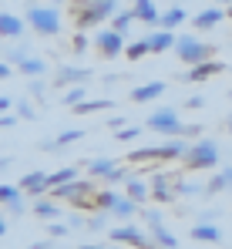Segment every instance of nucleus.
<instances>
[{
  "mask_svg": "<svg viewBox=\"0 0 232 249\" xmlns=\"http://www.w3.org/2000/svg\"><path fill=\"white\" fill-rule=\"evenodd\" d=\"M94 182L91 178H74V182H68V185H57V189H51V196L54 199H61V202H68V206L74 209H94Z\"/></svg>",
  "mask_w": 232,
  "mask_h": 249,
  "instance_id": "f257e3e1",
  "label": "nucleus"
},
{
  "mask_svg": "<svg viewBox=\"0 0 232 249\" xmlns=\"http://www.w3.org/2000/svg\"><path fill=\"white\" fill-rule=\"evenodd\" d=\"M118 14V0H81L74 7V20L81 31H88V27H98L101 20H108V17H115Z\"/></svg>",
  "mask_w": 232,
  "mask_h": 249,
  "instance_id": "f03ea898",
  "label": "nucleus"
},
{
  "mask_svg": "<svg viewBox=\"0 0 232 249\" xmlns=\"http://www.w3.org/2000/svg\"><path fill=\"white\" fill-rule=\"evenodd\" d=\"M24 17H27V27H31L37 37H54V34L61 31V10H57V7L31 3Z\"/></svg>",
  "mask_w": 232,
  "mask_h": 249,
  "instance_id": "7ed1b4c3",
  "label": "nucleus"
},
{
  "mask_svg": "<svg viewBox=\"0 0 232 249\" xmlns=\"http://www.w3.org/2000/svg\"><path fill=\"white\" fill-rule=\"evenodd\" d=\"M182 162H185V168H192V172L215 168L219 165V145L212 138H195L192 145H189V152L182 155Z\"/></svg>",
  "mask_w": 232,
  "mask_h": 249,
  "instance_id": "20e7f679",
  "label": "nucleus"
},
{
  "mask_svg": "<svg viewBox=\"0 0 232 249\" xmlns=\"http://www.w3.org/2000/svg\"><path fill=\"white\" fill-rule=\"evenodd\" d=\"M175 54H178V61L182 64H202V61H212V44L198 41V34H182L178 41H175Z\"/></svg>",
  "mask_w": 232,
  "mask_h": 249,
  "instance_id": "39448f33",
  "label": "nucleus"
},
{
  "mask_svg": "<svg viewBox=\"0 0 232 249\" xmlns=\"http://www.w3.org/2000/svg\"><path fill=\"white\" fill-rule=\"evenodd\" d=\"M145 128H152L158 135H165V138H182V118H178V111L175 108H155L152 115H148V122Z\"/></svg>",
  "mask_w": 232,
  "mask_h": 249,
  "instance_id": "423d86ee",
  "label": "nucleus"
},
{
  "mask_svg": "<svg viewBox=\"0 0 232 249\" xmlns=\"http://www.w3.org/2000/svg\"><path fill=\"white\" fill-rule=\"evenodd\" d=\"M108 236H111V243H125V246H135V249H161L152 239V232L135 229V226H115Z\"/></svg>",
  "mask_w": 232,
  "mask_h": 249,
  "instance_id": "0eeeda50",
  "label": "nucleus"
},
{
  "mask_svg": "<svg viewBox=\"0 0 232 249\" xmlns=\"http://www.w3.org/2000/svg\"><path fill=\"white\" fill-rule=\"evenodd\" d=\"M94 78V71L91 68H77V64H64L57 74H54V84L57 88H74V84H88Z\"/></svg>",
  "mask_w": 232,
  "mask_h": 249,
  "instance_id": "6e6552de",
  "label": "nucleus"
},
{
  "mask_svg": "<svg viewBox=\"0 0 232 249\" xmlns=\"http://www.w3.org/2000/svg\"><path fill=\"white\" fill-rule=\"evenodd\" d=\"M94 44H98V51L105 54V57H118V54H125V34H118V31H98V37H94Z\"/></svg>",
  "mask_w": 232,
  "mask_h": 249,
  "instance_id": "1a4fd4ad",
  "label": "nucleus"
},
{
  "mask_svg": "<svg viewBox=\"0 0 232 249\" xmlns=\"http://www.w3.org/2000/svg\"><path fill=\"white\" fill-rule=\"evenodd\" d=\"M0 202H7L10 215H24L27 212V202H24V189L20 185H0Z\"/></svg>",
  "mask_w": 232,
  "mask_h": 249,
  "instance_id": "9d476101",
  "label": "nucleus"
},
{
  "mask_svg": "<svg viewBox=\"0 0 232 249\" xmlns=\"http://www.w3.org/2000/svg\"><path fill=\"white\" fill-rule=\"evenodd\" d=\"M226 20V10L215 3V7H209V10H198V17H192V27L195 31H212V27H219Z\"/></svg>",
  "mask_w": 232,
  "mask_h": 249,
  "instance_id": "9b49d317",
  "label": "nucleus"
},
{
  "mask_svg": "<svg viewBox=\"0 0 232 249\" xmlns=\"http://www.w3.org/2000/svg\"><path fill=\"white\" fill-rule=\"evenodd\" d=\"M152 199L155 202H172L175 199V185H172V178L165 175V172H158V175H152Z\"/></svg>",
  "mask_w": 232,
  "mask_h": 249,
  "instance_id": "f8f14e48",
  "label": "nucleus"
},
{
  "mask_svg": "<svg viewBox=\"0 0 232 249\" xmlns=\"http://www.w3.org/2000/svg\"><path fill=\"white\" fill-rule=\"evenodd\" d=\"M24 31H27L24 17H14L10 10H0V37H24Z\"/></svg>",
  "mask_w": 232,
  "mask_h": 249,
  "instance_id": "ddd939ff",
  "label": "nucleus"
},
{
  "mask_svg": "<svg viewBox=\"0 0 232 249\" xmlns=\"http://www.w3.org/2000/svg\"><path fill=\"white\" fill-rule=\"evenodd\" d=\"M20 189H24L27 196L40 199L44 192H51V182H47V175H44V172H27V175L20 178Z\"/></svg>",
  "mask_w": 232,
  "mask_h": 249,
  "instance_id": "4468645a",
  "label": "nucleus"
},
{
  "mask_svg": "<svg viewBox=\"0 0 232 249\" xmlns=\"http://www.w3.org/2000/svg\"><path fill=\"white\" fill-rule=\"evenodd\" d=\"M165 94V81H148V84H138V88H131V101L135 105H145V101H155V98H161Z\"/></svg>",
  "mask_w": 232,
  "mask_h": 249,
  "instance_id": "2eb2a0df",
  "label": "nucleus"
},
{
  "mask_svg": "<svg viewBox=\"0 0 232 249\" xmlns=\"http://www.w3.org/2000/svg\"><path fill=\"white\" fill-rule=\"evenodd\" d=\"M219 71H226V68H222V64L212 57V61H202V64H195L192 71H185V74H182V81H209V78H215Z\"/></svg>",
  "mask_w": 232,
  "mask_h": 249,
  "instance_id": "dca6fc26",
  "label": "nucleus"
},
{
  "mask_svg": "<svg viewBox=\"0 0 232 249\" xmlns=\"http://www.w3.org/2000/svg\"><path fill=\"white\" fill-rule=\"evenodd\" d=\"M125 196H128V199H135L138 206H145V202L152 199V185H148V182H142L138 175H131V178L125 182Z\"/></svg>",
  "mask_w": 232,
  "mask_h": 249,
  "instance_id": "f3484780",
  "label": "nucleus"
},
{
  "mask_svg": "<svg viewBox=\"0 0 232 249\" xmlns=\"http://www.w3.org/2000/svg\"><path fill=\"white\" fill-rule=\"evenodd\" d=\"M34 215L37 219H44V222H57L61 215H64V209L57 206V199H34Z\"/></svg>",
  "mask_w": 232,
  "mask_h": 249,
  "instance_id": "a211bd4d",
  "label": "nucleus"
},
{
  "mask_svg": "<svg viewBox=\"0 0 232 249\" xmlns=\"http://www.w3.org/2000/svg\"><path fill=\"white\" fill-rule=\"evenodd\" d=\"M111 108H115V98H91V101L84 98L71 111H74V115H94V111H111Z\"/></svg>",
  "mask_w": 232,
  "mask_h": 249,
  "instance_id": "6ab92c4d",
  "label": "nucleus"
},
{
  "mask_svg": "<svg viewBox=\"0 0 232 249\" xmlns=\"http://www.w3.org/2000/svg\"><path fill=\"white\" fill-rule=\"evenodd\" d=\"M175 31H155L148 34V44H152V54H165V51H172L175 47Z\"/></svg>",
  "mask_w": 232,
  "mask_h": 249,
  "instance_id": "aec40b11",
  "label": "nucleus"
},
{
  "mask_svg": "<svg viewBox=\"0 0 232 249\" xmlns=\"http://www.w3.org/2000/svg\"><path fill=\"white\" fill-rule=\"evenodd\" d=\"M135 20H142V24H158L161 20L155 0H135Z\"/></svg>",
  "mask_w": 232,
  "mask_h": 249,
  "instance_id": "412c9836",
  "label": "nucleus"
},
{
  "mask_svg": "<svg viewBox=\"0 0 232 249\" xmlns=\"http://www.w3.org/2000/svg\"><path fill=\"white\" fill-rule=\"evenodd\" d=\"M192 239L195 243H222V229L212 226V222H198L192 229Z\"/></svg>",
  "mask_w": 232,
  "mask_h": 249,
  "instance_id": "4be33fe9",
  "label": "nucleus"
},
{
  "mask_svg": "<svg viewBox=\"0 0 232 249\" xmlns=\"http://www.w3.org/2000/svg\"><path fill=\"white\" fill-rule=\"evenodd\" d=\"M17 71H20V74H27V78H44V71H47V61L31 54L27 61H20V64H17Z\"/></svg>",
  "mask_w": 232,
  "mask_h": 249,
  "instance_id": "5701e85b",
  "label": "nucleus"
},
{
  "mask_svg": "<svg viewBox=\"0 0 232 249\" xmlns=\"http://www.w3.org/2000/svg\"><path fill=\"white\" fill-rule=\"evenodd\" d=\"M226 189H232V165H226L215 178H212V182H209V185H205V192H209V196H219V192H226Z\"/></svg>",
  "mask_w": 232,
  "mask_h": 249,
  "instance_id": "b1692460",
  "label": "nucleus"
},
{
  "mask_svg": "<svg viewBox=\"0 0 232 249\" xmlns=\"http://www.w3.org/2000/svg\"><path fill=\"white\" fill-rule=\"evenodd\" d=\"M84 168H88V175H91V178H108V172L118 168V162H115V159H91Z\"/></svg>",
  "mask_w": 232,
  "mask_h": 249,
  "instance_id": "393cba45",
  "label": "nucleus"
},
{
  "mask_svg": "<svg viewBox=\"0 0 232 249\" xmlns=\"http://www.w3.org/2000/svg\"><path fill=\"white\" fill-rule=\"evenodd\" d=\"M185 17H189V14H185L182 7H168V10L161 14V20H158V24H161V31H175V27H178Z\"/></svg>",
  "mask_w": 232,
  "mask_h": 249,
  "instance_id": "a878e982",
  "label": "nucleus"
},
{
  "mask_svg": "<svg viewBox=\"0 0 232 249\" xmlns=\"http://www.w3.org/2000/svg\"><path fill=\"white\" fill-rule=\"evenodd\" d=\"M135 212H138V202H135V199H128V196H118L115 209H111V215H115V219H131Z\"/></svg>",
  "mask_w": 232,
  "mask_h": 249,
  "instance_id": "bb28decb",
  "label": "nucleus"
},
{
  "mask_svg": "<svg viewBox=\"0 0 232 249\" xmlns=\"http://www.w3.org/2000/svg\"><path fill=\"white\" fill-rule=\"evenodd\" d=\"M74 178H77V168H74V165H64V168H57V172H51V175H47L51 189H57V185H68V182H74Z\"/></svg>",
  "mask_w": 232,
  "mask_h": 249,
  "instance_id": "cd10ccee",
  "label": "nucleus"
},
{
  "mask_svg": "<svg viewBox=\"0 0 232 249\" xmlns=\"http://www.w3.org/2000/svg\"><path fill=\"white\" fill-rule=\"evenodd\" d=\"M118 202V192H111V189H105V192H94V209L91 212H111Z\"/></svg>",
  "mask_w": 232,
  "mask_h": 249,
  "instance_id": "c85d7f7f",
  "label": "nucleus"
},
{
  "mask_svg": "<svg viewBox=\"0 0 232 249\" xmlns=\"http://www.w3.org/2000/svg\"><path fill=\"white\" fill-rule=\"evenodd\" d=\"M148 232H152V239H155V243H158L161 249H178V239H175V236H172L165 226H152Z\"/></svg>",
  "mask_w": 232,
  "mask_h": 249,
  "instance_id": "c756f323",
  "label": "nucleus"
},
{
  "mask_svg": "<svg viewBox=\"0 0 232 249\" xmlns=\"http://www.w3.org/2000/svg\"><path fill=\"white\" fill-rule=\"evenodd\" d=\"M145 54H152V44H148V34H145L142 41H135V44H128V47H125V57H128V61H142Z\"/></svg>",
  "mask_w": 232,
  "mask_h": 249,
  "instance_id": "7c9ffc66",
  "label": "nucleus"
},
{
  "mask_svg": "<svg viewBox=\"0 0 232 249\" xmlns=\"http://www.w3.org/2000/svg\"><path fill=\"white\" fill-rule=\"evenodd\" d=\"M131 24H135V10H118L111 17V31H118V34H125Z\"/></svg>",
  "mask_w": 232,
  "mask_h": 249,
  "instance_id": "2f4dec72",
  "label": "nucleus"
},
{
  "mask_svg": "<svg viewBox=\"0 0 232 249\" xmlns=\"http://www.w3.org/2000/svg\"><path fill=\"white\" fill-rule=\"evenodd\" d=\"M88 98V84H74V88H68V94H64V105L68 108H74V105H81Z\"/></svg>",
  "mask_w": 232,
  "mask_h": 249,
  "instance_id": "473e14b6",
  "label": "nucleus"
},
{
  "mask_svg": "<svg viewBox=\"0 0 232 249\" xmlns=\"http://www.w3.org/2000/svg\"><path fill=\"white\" fill-rule=\"evenodd\" d=\"M27 57H31V47H27V44H17V47L7 51V64H14V68H17L20 61H27Z\"/></svg>",
  "mask_w": 232,
  "mask_h": 249,
  "instance_id": "72a5a7b5",
  "label": "nucleus"
},
{
  "mask_svg": "<svg viewBox=\"0 0 232 249\" xmlns=\"http://www.w3.org/2000/svg\"><path fill=\"white\" fill-rule=\"evenodd\" d=\"M14 115H17V118H27V122L37 118V111H34V105H31L27 98H17V101H14Z\"/></svg>",
  "mask_w": 232,
  "mask_h": 249,
  "instance_id": "f704fd0d",
  "label": "nucleus"
},
{
  "mask_svg": "<svg viewBox=\"0 0 232 249\" xmlns=\"http://www.w3.org/2000/svg\"><path fill=\"white\" fill-rule=\"evenodd\" d=\"M138 135H142V124H125V128H118V131H115L118 142H135Z\"/></svg>",
  "mask_w": 232,
  "mask_h": 249,
  "instance_id": "c9c22d12",
  "label": "nucleus"
},
{
  "mask_svg": "<svg viewBox=\"0 0 232 249\" xmlns=\"http://www.w3.org/2000/svg\"><path fill=\"white\" fill-rule=\"evenodd\" d=\"M81 135H84L81 128H68V131H61V135L54 138V145H57V148H64V145H71V142H77Z\"/></svg>",
  "mask_w": 232,
  "mask_h": 249,
  "instance_id": "e433bc0d",
  "label": "nucleus"
},
{
  "mask_svg": "<svg viewBox=\"0 0 232 249\" xmlns=\"http://www.w3.org/2000/svg\"><path fill=\"white\" fill-rule=\"evenodd\" d=\"M175 192H182V196H202V192H205V185H195V182H178V185H175Z\"/></svg>",
  "mask_w": 232,
  "mask_h": 249,
  "instance_id": "4c0bfd02",
  "label": "nucleus"
},
{
  "mask_svg": "<svg viewBox=\"0 0 232 249\" xmlns=\"http://www.w3.org/2000/svg\"><path fill=\"white\" fill-rule=\"evenodd\" d=\"M47 236H51V239H64V236H68V222H51V226H47Z\"/></svg>",
  "mask_w": 232,
  "mask_h": 249,
  "instance_id": "58836bf2",
  "label": "nucleus"
},
{
  "mask_svg": "<svg viewBox=\"0 0 232 249\" xmlns=\"http://www.w3.org/2000/svg\"><path fill=\"white\" fill-rule=\"evenodd\" d=\"M108 215H111V212H94V215L88 219V229H101V226L108 222Z\"/></svg>",
  "mask_w": 232,
  "mask_h": 249,
  "instance_id": "ea45409f",
  "label": "nucleus"
},
{
  "mask_svg": "<svg viewBox=\"0 0 232 249\" xmlns=\"http://www.w3.org/2000/svg\"><path fill=\"white\" fill-rule=\"evenodd\" d=\"M27 88H31V98H40V94H44V88H47V84L40 81V78H31V84H27Z\"/></svg>",
  "mask_w": 232,
  "mask_h": 249,
  "instance_id": "a19ab883",
  "label": "nucleus"
},
{
  "mask_svg": "<svg viewBox=\"0 0 232 249\" xmlns=\"http://www.w3.org/2000/svg\"><path fill=\"white\" fill-rule=\"evenodd\" d=\"M182 138H202V124H185L182 128Z\"/></svg>",
  "mask_w": 232,
  "mask_h": 249,
  "instance_id": "79ce46f5",
  "label": "nucleus"
},
{
  "mask_svg": "<svg viewBox=\"0 0 232 249\" xmlns=\"http://www.w3.org/2000/svg\"><path fill=\"white\" fill-rule=\"evenodd\" d=\"M128 178H131V175H128L125 168H111V172H108V182H128Z\"/></svg>",
  "mask_w": 232,
  "mask_h": 249,
  "instance_id": "37998d69",
  "label": "nucleus"
},
{
  "mask_svg": "<svg viewBox=\"0 0 232 249\" xmlns=\"http://www.w3.org/2000/svg\"><path fill=\"white\" fill-rule=\"evenodd\" d=\"M142 215H145V222H148V226H161V212H155V209H145Z\"/></svg>",
  "mask_w": 232,
  "mask_h": 249,
  "instance_id": "c03bdc74",
  "label": "nucleus"
},
{
  "mask_svg": "<svg viewBox=\"0 0 232 249\" xmlns=\"http://www.w3.org/2000/svg\"><path fill=\"white\" fill-rule=\"evenodd\" d=\"M71 47H74V54H84V51H88V37H84V34H74V44H71Z\"/></svg>",
  "mask_w": 232,
  "mask_h": 249,
  "instance_id": "a18cd8bd",
  "label": "nucleus"
},
{
  "mask_svg": "<svg viewBox=\"0 0 232 249\" xmlns=\"http://www.w3.org/2000/svg\"><path fill=\"white\" fill-rule=\"evenodd\" d=\"M14 124H17V115H14V111L0 115V131H3V128H14Z\"/></svg>",
  "mask_w": 232,
  "mask_h": 249,
  "instance_id": "49530a36",
  "label": "nucleus"
},
{
  "mask_svg": "<svg viewBox=\"0 0 232 249\" xmlns=\"http://www.w3.org/2000/svg\"><path fill=\"white\" fill-rule=\"evenodd\" d=\"M14 108V98H7V94H0V115H7Z\"/></svg>",
  "mask_w": 232,
  "mask_h": 249,
  "instance_id": "de8ad7c7",
  "label": "nucleus"
},
{
  "mask_svg": "<svg viewBox=\"0 0 232 249\" xmlns=\"http://www.w3.org/2000/svg\"><path fill=\"white\" fill-rule=\"evenodd\" d=\"M185 105H189V108H202V105H205V98H202V94H195V98H189Z\"/></svg>",
  "mask_w": 232,
  "mask_h": 249,
  "instance_id": "09e8293b",
  "label": "nucleus"
},
{
  "mask_svg": "<svg viewBox=\"0 0 232 249\" xmlns=\"http://www.w3.org/2000/svg\"><path fill=\"white\" fill-rule=\"evenodd\" d=\"M7 78H10V64H7V61H0V81H7Z\"/></svg>",
  "mask_w": 232,
  "mask_h": 249,
  "instance_id": "8fccbe9b",
  "label": "nucleus"
},
{
  "mask_svg": "<svg viewBox=\"0 0 232 249\" xmlns=\"http://www.w3.org/2000/svg\"><path fill=\"white\" fill-rule=\"evenodd\" d=\"M31 249H54V239H47V243H31Z\"/></svg>",
  "mask_w": 232,
  "mask_h": 249,
  "instance_id": "3c124183",
  "label": "nucleus"
},
{
  "mask_svg": "<svg viewBox=\"0 0 232 249\" xmlns=\"http://www.w3.org/2000/svg\"><path fill=\"white\" fill-rule=\"evenodd\" d=\"M7 236V219H0V239Z\"/></svg>",
  "mask_w": 232,
  "mask_h": 249,
  "instance_id": "603ef678",
  "label": "nucleus"
},
{
  "mask_svg": "<svg viewBox=\"0 0 232 249\" xmlns=\"http://www.w3.org/2000/svg\"><path fill=\"white\" fill-rule=\"evenodd\" d=\"M226 131H229V135H232V111H229V115H226Z\"/></svg>",
  "mask_w": 232,
  "mask_h": 249,
  "instance_id": "864d4df0",
  "label": "nucleus"
},
{
  "mask_svg": "<svg viewBox=\"0 0 232 249\" xmlns=\"http://www.w3.org/2000/svg\"><path fill=\"white\" fill-rule=\"evenodd\" d=\"M226 17H229V20H232V3H229V7H226Z\"/></svg>",
  "mask_w": 232,
  "mask_h": 249,
  "instance_id": "5fc2aeb1",
  "label": "nucleus"
},
{
  "mask_svg": "<svg viewBox=\"0 0 232 249\" xmlns=\"http://www.w3.org/2000/svg\"><path fill=\"white\" fill-rule=\"evenodd\" d=\"M215 3H226V7H229V3H232V0H215Z\"/></svg>",
  "mask_w": 232,
  "mask_h": 249,
  "instance_id": "6e6d98bb",
  "label": "nucleus"
},
{
  "mask_svg": "<svg viewBox=\"0 0 232 249\" xmlns=\"http://www.w3.org/2000/svg\"><path fill=\"white\" fill-rule=\"evenodd\" d=\"M81 249H101V246H81Z\"/></svg>",
  "mask_w": 232,
  "mask_h": 249,
  "instance_id": "4d7b16f0",
  "label": "nucleus"
},
{
  "mask_svg": "<svg viewBox=\"0 0 232 249\" xmlns=\"http://www.w3.org/2000/svg\"><path fill=\"white\" fill-rule=\"evenodd\" d=\"M54 3H64V0H54Z\"/></svg>",
  "mask_w": 232,
  "mask_h": 249,
  "instance_id": "13d9d810",
  "label": "nucleus"
},
{
  "mask_svg": "<svg viewBox=\"0 0 232 249\" xmlns=\"http://www.w3.org/2000/svg\"><path fill=\"white\" fill-rule=\"evenodd\" d=\"M34 3H40V0H34Z\"/></svg>",
  "mask_w": 232,
  "mask_h": 249,
  "instance_id": "bf43d9fd",
  "label": "nucleus"
}]
</instances>
